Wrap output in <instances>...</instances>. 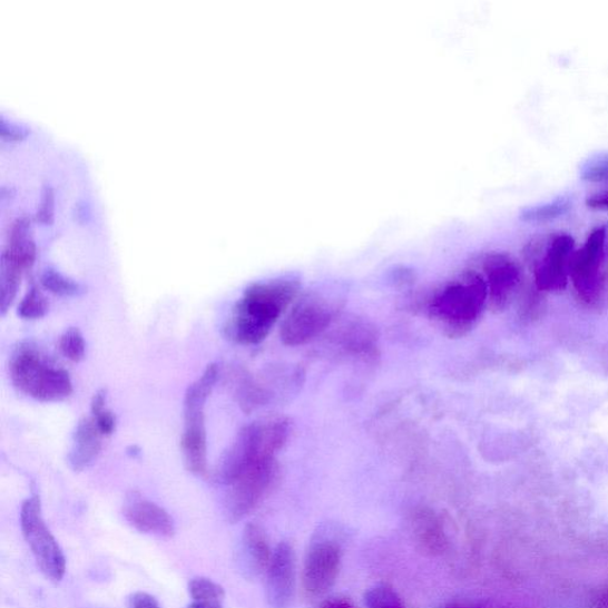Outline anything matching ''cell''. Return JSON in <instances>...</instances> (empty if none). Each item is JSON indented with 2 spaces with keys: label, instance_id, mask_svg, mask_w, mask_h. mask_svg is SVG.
I'll return each mask as SVG.
<instances>
[{
  "label": "cell",
  "instance_id": "16",
  "mask_svg": "<svg viewBox=\"0 0 608 608\" xmlns=\"http://www.w3.org/2000/svg\"><path fill=\"white\" fill-rule=\"evenodd\" d=\"M335 345L344 353L370 360L377 355V331L363 318H352L337 327L333 335Z\"/></svg>",
  "mask_w": 608,
  "mask_h": 608
},
{
  "label": "cell",
  "instance_id": "2",
  "mask_svg": "<svg viewBox=\"0 0 608 608\" xmlns=\"http://www.w3.org/2000/svg\"><path fill=\"white\" fill-rule=\"evenodd\" d=\"M489 301L484 276L469 271L447 283L428 304L429 317L450 337L468 334Z\"/></svg>",
  "mask_w": 608,
  "mask_h": 608
},
{
  "label": "cell",
  "instance_id": "12",
  "mask_svg": "<svg viewBox=\"0 0 608 608\" xmlns=\"http://www.w3.org/2000/svg\"><path fill=\"white\" fill-rule=\"evenodd\" d=\"M576 242L568 235L551 239L542 261L536 266L535 280L540 291H562L569 277V263L575 254Z\"/></svg>",
  "mask_w": 608,
  "mask_h": 608
},
{
  "label": "cell",
  "instance_id": "15",
  "mask_svg": "<svg viewBox=\"0 0 608 608\" xmlns=\"http://www.w3.org/2000/svg\"><path fill=\"white\" fill-rule=\"evenodd\" d=\"M409 526L415 543L429 556H441L449 548L450 540L444 522L433 509L416 508L410 513Z\"/></svg>",
  "mask_w": 608,
  "mask_h": 608
},
{
  "label": "cell",
  "instance_id": "33",
  "mask_svg": "<svg viewBox=\"0 0 608 608\" xmlns=\"http://www.w3.org/2000/svg\"><path fill=\"white\" fill-rule=\"evenodd\" d=\"M318 608H357L352 601L343 598L327 599Z\"/></svg>",
  "mask_w": 608,
  "mask_h": 608
},
{
  "label": "cell",
  "instance_id": "4",
  "mask_svg": "<svg viewBox=\"0 0 608 608\" xmlns=\"http://www.w3.org/2000/svg\"><path fill=\"white\" fill-rule=\"evenodd\" d=\"M9 371L13 385L36 401L61 402L73 392L69 373L28 340L11 352Z\"/></svg>",
  "mask_w": 608,
  "mask_h": 608
},
{
  "label": "cell",
  "instance_id": "8",
  "mask_svg": "<svg viewBox=\"0 0 608 608\" xmlns=\"http://www.w3.org/2000/svg\"><path fill=\"white\" fill-rule=\"evenodd\" d=\"M21 526L24 539L45 576L52 581H61L66 573V558L43 520L40 497L32 496L23 503Z\"/></svg>",
  "mask_w": 608,
  "mask_h": 608
},
{
  "label": "cell",
  "instance_id": "23",
  "mask_svg": "<svg viewBox=\"0 0 608 608\" xmlns=\"http://www.w3.org/2000/svg\"><path fill=\"white\" fill-rule=\"evenodd\" d=\"M581 180L594 184H608V153L588 157L580 167Z\"/></svg>",
  "mask_w": 608,
  "mask_h": 608
},
{
  "label": "cell",
  "instance_id": "28",
  "mask_svg": "<svg viewBox=\"0 0 608 608\" xmlns=\"http://www.w3.org/2000/svg\"><path fill=\"white\" fill-rule=\"evenodd\" d=\"M129 608H160L157 600L145 592H137L129 600Z\"/></svg>",
  "mask_w": 608,
  "mask_h": 608
},
{
  "label": "cell",
  "instance_id": "13",
  "mask_svg": "<svg viewBox=\"0 0 608 608\" xmlns=\"http://www.w3.org/2000/svg\"><path fill=\"white\" fill-rule=\"evenodd\" d=\"M122 513L127 521L140 532L165 539L173 538L175 533L170 514L136 491L125 498Z\"/></svg>",
  "mask_w": 608,
  "mask_h": 608
},
{
  "label": "cell",
  "instance_id": "3",
  "mask_svg": "<svg viewBox=\"0 0 608 608\" xmlns=\"http://www.w3.org/2000/svg\"><path fill=\"white\" fill-rule=\"evenodd\" d=\"M290 435L291 421L282 416L243 426L218 461L217 480L228 487L252 464L276 458Z\"/></svg>",
  "mask_w": 608,
  "mask_h": 608
},
{
  "label": "cell",
  "instance_id": "27",
  "mask_svg": "<svg viewBox=\"0 0 608 608\" xmlns=\"http://www.w3.org/2000/svg\"><path fill=\"white\" fill-rule=\"evenodd\" d=\"M101 435H111L116 431V418L110 410H102L94 419Z\"/></svg>",
  "mask_w": 608,
  "mask_h": 608
},
{
  "label": "cell",
  "instance_id": "22",
  "mask_svg": "<svg viewBox=\"0 0 608 608\" xmlns=\"http://www.w3.org/2000/svg\"><path fill=\"white\" fill-rule=\"evenodd\" d=\"M188 591L194 601L223 605L225 599L224 588L206 578L192 579Z\"/></svg>",
  "mask_w": 608,
  "mask_h": 608
},
{
  "label": "cell",
  "instance_id": "11",
  "mask_svg": "<svg viewBox=\"0 0 608 608\" xmlns=\"http://www.w3.org/2000/svg\"><path fill=\"white\" fill-rule=\"evenodd\" d=\"M296 592V556L294 548L283 542L273 553L266 570V600L272 608H290Z\"/></svg>",
  "mask_w": 608,
  "mask_h": 608
},
{
  "label": "cell",
  "instance_id": "6",
  "mask_svg": "<svg viewBox=\"0 0 608 608\" xmlns=\"http://www.w3.org/2000/svg\"><path fill=\"white\" fill-rule=\"evenodd\" d=\"M280 475L276 458L261 460L247 468L231 486L225 498V512L231 523L244 520L271 494Z\"/></svg>",
  "mask_w": 608,
  "mask_h": 608
},
{
  "label": "cell",
  "instance_id": "20",
  "mask_svg": "<svg viewBox=\"0 0 608 608\" xmlns=\"http://www.w3.org/2000/svg\"><path fill=\"white\" fill-rule=\"evenodd\" d=\"M571 208L567 196H561L551 203L531 206L521 212V220L529 224H541L563 217Z\"/></svg>",
  "mask_w": 608,
  "mask_h": 608
},
{
  "label": "cell",
  "instance_id": "18",
  "mask_svg": "<svg viewBox=\"0 0 608 608\" xmlns=\"http://www.w3.org/2000/svg\"><path fill=\"white\" fill-rule=\"evenodd\" d=\"M273 553L265 531L257 524H247L243 532L242 556L248 573L253 576L266 573Z\"/></svg>",
  "mask_w": 608,
  "mask_h": 608
},
{
  "label": "cell",
  "instance_id": "9",
  "mask_svg": "<svg viewBox=\"0 0 608 608\" xmlns=\"http://www.w3.org/2000/svg\"><path fill=\"white\" fill-rule=\"evenodd\" d=\"M606 236L605 227L596 228L579 252H575L570 258L569 276L579 296L587 303L597 301L604 288Z\"/></svg>",
  "mask_w": 608,
  "mask_h": 608
},
{
  "label": "cell",
  "instance_id": "10",
  "mask_svg": "<svg viewBox=\"0 0 608 608\" xmlns=\"http://www.w3.org/2000/svg\"><path fill=\"white\" fill-rule=\"evenodd\" d=\"M343 550L333 541L314 543L304 559L301 585L307 598L325 596L336 582L342 568Z\"/></svg>",
  "mask_w": 608,
  "mask_h": 608
},
{
  "label": "cell",
  "instance_id": "35",
  "mask_svg": "<svg viewBox=\"0 0 608 608\" xmlns=\"http://www.w3.org/2000/svg\"><path fill=\"white\" fill-rule=\"evenodd\" d=\"M453 608H469V607H453Z\"/></svg>",
  "mask_w": 608,
  "mask_h": 608
},
{
  "label": "cell",
  "instance_id": "1",
  "mask_svg": "<svg viewBox=\"0 0 608 608\" xmlns=\"http://www.w3.org/2000/svg\"><path fill=\"white\" fill-rule=\"evenodd\" d=\"M301 281L288 275L249 285L232 311L227 335L242 345H258L300 293Z\"/></svg>",
  "mask_w": 608,
  "mask_h": 608
},
{
  "label": "cell",
  "instance_id": "24",
  "mask_svg": "<svg viewBox=\"0 0 608 608\" xmlns=\"http://www.w3.org/2000/svg\"><path fill=\"white\" fill-rule=\"evenodd\" d=\"M367 608H406L395 589L379 585L369 589L365 595Z\"/></svg>",
  "mask_w": 608,
  "mask_h": 608
},
{
  "label": "cell",
  "instance_id": "5",
  "mask_svg": "<svg viewBox=\"0 0 608 608\" xmlns=\"http://www.w3.org/2000/svg\"><path fill=\"white\" fill-rule=\"evenodd\" d=\"M343 295L332 292L304 293L282 322V343L291 347L306 345L325 333L344 308Z\"/></svg>",
  "mask_w": 608,
  "mask_h": 608
},
{
  "label": "cell",
  "instance_id": "14",
  "mask_svg": "<svg viewBox=\"0 0 608 608\" xmlns=\"http://www.w3.org/2000/svg\"><path fill=\"white\" fill-rule=\"evenodd\" d=\"M482 269L486 274L491 307L496 311L507 308L521 280L520 267L507 255L492 254L482 263Z\"/></svg>",
  "mask_w": 608,
  "mask_h": 608
},
{
  "label": "cell",
  "instance_id": "29",
  "mask_svg": "<svg viewBox=\"0 0 608 608\" xmlns=\"http://www.w3.org/2000/svg\"><path fill=\"white\" fill-rule=\"evenodd\" d=\"M41 205L38 212V219L48 223L51 217V192L48 187L43 189Z\"/></svg>",
  "mask_w": 608,
  "mask_h": 608
},
{
  "label": "cell",
  "instance_id": "30",
  "mask_svg": "<svg viewBox=\"0 0 608 608\" xmlns=\"http://www.w3.org/2000/svg\"><path fill=\"white\" fill-rule=\"evenodd\" d=\"M0 135H2L4 139L14 140L21 139L26 135V131L22 128L16 127L13 124L6 122L2 118L0 119Z\"/></svg>",
  "mask_w": 608,
  "mask_h": 608
},
{
  "label": "cell",
  "instance_id": "17",
  "mask_svg": "<svg viewBox=\"0 0 608 608\" xmlns=\"http://www.w3.org/2000/svg\"><path fill=\"white\" fill-rule=\"evenodd\" d=\"M100 432L94 419L79 421L75 437L73 447L68 454V463L75 472H81L97 460L101 452Z\"/></svg>",
  "mask_w": 608,
  "mask_h": 608
},
{
  "label": "cell",
  "instance_id": "34",
  "mask_svg": "<svg viewBox=\"0 0 608 608\" xmlns=\"http://www.w3.org/2000/svg\"><path fill=\"white\" fill-rule=\"evenodd\" d=\"M188 608H223V605H220V604H209V602L193 601V604L189 605Z\"/></svg>",
  "mask_w": 608,
  "mask_h": 608
},
{
  "label": "cell",
  "instance_id": "32",
  "mask_svg": "<svg viewBox=\"0 0 608 608\" xmlns=\"http://www.w3.org/2000/svg\"><path fill=\"white\" fill-rule=\"evenodd\" d=\"M587 206L595 209H608V193L591 196L587 199Z\"/></svg>",
  "mask_w": 608,
  "mask_h": 608
},
{
  "label": "cell",
  "instance_id": "31",
  "mask_svg": "<svg viewBox=\"0 0 608 608\" xmlns=\"http://www.w3.org/2000/svg\"><path fill=\"white\" fill-rule=\"evenodd\" d=\"M106 398H107V392L105 389H100L99 391L96 392V395L94 396L92 404H91L94 416L98 415L99 413H101L102 410L106 409L105 408Z\"/></svg>",
  "mask_w": 608,
  "mask_h": 608
},
{
  "label": "cell",
  "instance_id": "26",
  "mask_svg": "<svg viewBox=\"0 0 608 608\" xmlns=\"http://www.w3.org/2000/svg\"><path fill=\"white\" fill-rule=\"evenodd\" d=\"M60 350L70 362L79 363L84 360L86 343L79 328L70 327L61 335Z\"/></svg>",
  "mask_w": 608,
  "mask_h": 608
},
{
  "label": "cell",
  "instance_id": "19",
  "mask_svg": "<svg viewBox=\"0 0 608 608\" xmlns=\"http://www.w3.org/2000/svg\"><path fill=\"white\" fill-rule=\"evenodd\" d=\"M23 271L7 254L0 257V313L6 315L20 288Z\"/></svg>",
  "mask_w": 608,
  "mask_h": 608
},
{
  "label": "cell",
  "instance_id": "21",
  "mask_svg": "<svg viewBox=\"0 0 608 608\" xmlns=\"http://www.w3.org/2000/svg\"><path fill=\"white\" fill-rule=\"evenodd\" d=\"M41 283L48 292L62 297L78 296L82 292L79 283L53 269L45 271Z\"/></svg>",
  "mask_w": 608,
  "mask_h": 608
},
{
  "label": "cell",
  "instance_id": "7",
  "mask_svg": "<svg viewBox=\"0 0 608 608\" xmlns=\"http://www.w3.org/2000/svg\"><path fill=\"white\" fill-rule=\"evenodd\" d=\"M216 386L200 377L188 386L184 402L185 431L182 440L186 469L196 475L207 474V433L205 406Z\"/></svg>",
  "mask_w": 608,
  "mask_h": 608
},
{
  "label": "cell",
  "instance_id": "25",
  "mask_svg": "<svg viewBox=\"0 0 608 608\" xmlns=\"http://www.w3.org/2000/svg\"><path fill=\"white\" fill-rule=\"evenodd\" d=\"M49 302L38 287H32L18 307V315L24 320H38L46 316Z\"/></svg>",
  "mask_w": 608,
  "mask_h": 608
}]
</instances>
